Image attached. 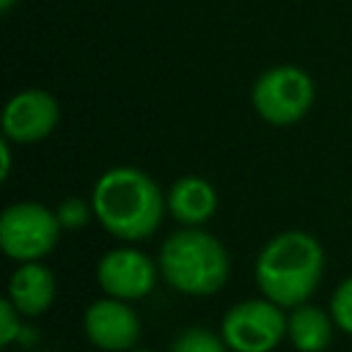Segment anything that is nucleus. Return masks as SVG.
I'll return each instance as SVG.
<instances>
[{
	"label": "nucleus",
	"instance_id": "nucleus-1",
	"mask_svg": "<svg viewBox=\"0 0 352 352\" xmlns=\"http://www.w3.org/2000/svg\"><path fill=\"white\" fill-rule=\"evenodd\" d=\"M96 220L118 239H146L162 220L165 201L157 182L129 165L110 168L99 176L91 195Z\"/></svg>",
	"mask_w": 352,
	"mask_h": 352
},
{
	"label": "nucleus",
	"instance_id": "nucleus-2",
	"mask_svg": "<svg viewBox=\"0 0 352 352\" xmlns=\"http://www.w3.org/2000/svg\"><path fill=\"white\" fill-rule=\"evenodd\" d=\"M324 253L305 231H283L272 236L256 258V283L272 302L302 305L319 286Z\"/></svg>",
	"mask_w": 352,
	"mask_h": 352
},
{
	"label": "nucleus",
	"instance_id": "nucleus-3",
	"mask_svg": "<svg viewBox=\"0 0 352 352\" xmlns=\"http://www.w3.org/2000/svg\"><path fill=\"white\" fill-rule=\"evenodd\" d=\"M160 272L173 289L184 294H214L228 278V253L212 234L184 228L162 242Z\"/></svg>",
	"mask_w": 352,
	"mask_h": 352
},
{
	"label": "nucleus",
	"instance_id": "nucleus-4",
	"mask_svg": "<svg viewBox=\"0 0 352 352\" xmlns=\"http://www.w3.org/2000/svg\"><path fill=\"white\" fill-rule=\"evenodd\" d=\"M60 228L58 214L47 206L33 201L11 204L0 217V245L16 261H38L55 248Z\"/></svg>",
	"mask_w": 352,
	"mask_h": 352
},
{
	"label": "nucleus",
	"instance_id": "nucleus-5",
	"mask_svg": "<svg viewBox=\"0 0 352 352\" xmlns=\"http://www.w3.org/2000/svg\"><path fill=\"white\" fill-rule=\"evenodd\" d=\"M311 102H314V82L297 66H275L264 72L253 85L256 113L275 126L297 124L308 113Z\"/></svg>",
	"mask_w": 352,
	"mask_h": 352
},
{
	"label": "nucleus",
	"instance_id": "nucleus-6",
	"mask_svg": "<svg viewBox=\"0 0 352 352\" xmlns=\"http://www.w3.org/2000/svg\"><path fill=\"white\" fill-rule=\"evenodd\" d=\"M289 333V319L272 300H245L223 316V338L234 352H270Z\"/></svg>",
	"mask_w": 352,
	"mask_h": 352
},
{
	"label": "nucleus",
	"instance_id": "nucleus-7",
	"mask_svg": "<svg viewBox=\"0 0 352 352\" xmlns=\"http://www.w3.org/2000/svg\"><path fill=\"white\" fill-rule=\"evenodd\" d=\"M96 278L107 297H118L129 302L146 297L154 289L157 270L146 253L135 248H118L102 256L96 267Z\"/></svg>",
	"mask_w": 352,
	"mask_h": 352
},
{
	"label": "nucleus",
	"instance_id": "nucleus-8",
	"mask_svg": "<svg viewBox=\"0 0 352 352\" xmlns=\"http://www.w3.org/2000/svg\"><path fill=\"white\" fill-rule=\"evenodd\" d=\"M82 327L88 341L104 352H129L140 336V322L135 311L126 305V300L118 297L91 302L82 316Z\"/></svg>",
	"mask_w": 352,
	"mask_h": 352
},
{
	"label": "nucleus",
	"instance_id": "nucleus-9",
	"mask_svg": "<svg viewBox=\"0 0 352 352\" xmlns=\"http://www.w3.org/2000/svg\"><path fill=\"white\" fill-rule=\"evenodd\" d=\"M58 116L60 113L52 94L30 88L8 99L3 110V132L14 143H36L55 129Z\"/></svg>",
	"mask_w": 352,
	"mask_h": 352
},
{
	"label": "nucleus",
	"instance_id": "nucleus-10",
	"mask_svg": "<svg viewBox=\"0 0 352 352\" xmlns=\"http://www.w3.org/2000/svg\"><path fill=\"white\" fill-rule=\"evenodd\" d=\"M8 300L25 316L44 314L55 300V278H52V272L38 261H22V267L11 275Z\"/></svg>",
	"mask_w": 352,
	"mask_h": 352
},
{
	"label": "nucleus",
	"instance_id": "nucleus-11",
	"mask_svg": "<svg viewBox=\"0 0 352 352\" xmlns=\"http://www.w3.org/2000/svg\"><path fill=\"white\" fill-rule=\"evenodd\" d=\"M168 209L170 214L184 226H201L206 223L217 209V192L206 179L184 176L179 179L168 192Z\"/></svg>",
	"mask_w": 352,
	"mask_h": 352
},
{
	"label": "nucleus",
	"instance_id": "nucleus-12",
	"mask_svg": "<svg viewBox=\"0 0 352 352\" xmlns=\"http://www.w3.org/2000/svg\"><path fill=\"white\" fill-rule=\"evenodd\" d=\"M289 338L300 352H322L333 341L330 316L316 305H294L289 316Z\"/></svg>",
	"mask_w": 352,
	"mask_h": 352
},
{
	"label": "nucleus",
	"instance_id": "nucleus-13",
	"mask_svg": "<svg viewBox=\"0 0 352 352\" xmlns=\"http://www.w3.org/2000/svg\"><path fill=\"white\" fill-rule=\"evenodd\" d=\"M223 341L226 338L214 336L206 327H190L170 344V352H226L228 344H223Z\"/></svg>",
	"mask_w": 352,
	"mask_h": 352
},
{
	"label": "nucleus",
	"instance_id": "nucleus-14",
	"mask_svg": "<svg viewBox=\"0 0 352 352\" xmlns=\"http://www.w3.org/2000/svg\"><path fill=\"white\" fill-rule=\"evenodd\" d=\"M330 316L341 330L352 333V275L338 283L333 302H330Z\"/></svg>",
	"mask_w": 352,
	"mask_h": 352
},
{
	"label": "nucleus",
	"instance_id": "nucleus-15",
	"mask_svg": "<svg viewBox=\"0 0 352 352\" xmlns=\"http://www.w3.org/2000/svg\"><path fill=\"white\" fill-rule=\"evenodd\" d=\"M88 204L85 201H80V198H66L60 206H58V220H60V226L63 228H80L85 220H88Z\"/></svg>",
	"mask_w": 352,
	"mask_h": 352
},
{
	"label": "nucleus",
	"instance_id": "nucleus-16",
	"mask_svg": "<svg viewBox=\"0 0 352 352\" xmlns=\"http://www.w3.org/2000/svg\"><path fill=\"white\" fill-rule=\"evenodd\" d=\"M19 311H16V305L6 297L3 302H0V344H11L19 333H22V327H19Z\"/></svg>",
	"mask_w": 352,
	"mask_h": 352
},
{
	"label": "nucleus",
	"instance_id": "nucleus-17",
	"mask_svg": "<svg viewBox=\"0 0 352 352\" xmlns=\"http://www.w3.org/2000/svg\"><path fill=\"white\" fill-rule=\"evenodd\" d=\"M8 170H11V151H8V146L3 143V170H0V176L8 179Z\"/></svg>",
	"mask_w": 352,
	"mask_h": 352
},
{
	"label": "nucleus",
	"instance_id": "nucleus-18",
	"mask_svg": "<svg viewBox=\"0 0 352 352\" xmlns=\"http://www.w3.org/2000/svg\"><path fill=\"white\" fill-rule=\"evenodd\" d=\"M14 3H16V0H0V8H3V11H8Z\"/></svg>",
	"mask_w": 352,
	"mask_h": 352
},
{
	"label": "nucleus",
	"instance_id": "nucleus-19",
	"mask_svg": "<svg viewBox=\"0 0 352 352\" xmlns=\"http://www.w3.org/2000/svg\"><path fill=\"white\" fill-rule=\"evenodd\" d=\"M129 352H143V349H129Z\"/></svg>",
	"mask_w": 352,
	"mask_h": 352
}]
</instances>
